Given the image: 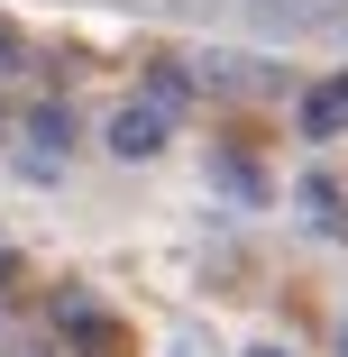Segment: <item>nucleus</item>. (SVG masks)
<instances>
[{"mask_svg":"<svg viewBox=\"0 0 348 357\" xmlns=\"http://www.w3.org/2000/svg\"><path fill=\"white\" fill-rule=\"evenodd\" d=\"M165 128H174V110H156V101H119L101 137H110V156H128V165H147V156L165 147Z\"/></svg>","mask_w":348,"mask_h":357,"instance_id":"nucleus-1","label":"nucleus"},{"mask_svg":"<svg viewBox=\"0 0 348 357\" xmlns=\"http://www.w3.org/2000/svg\"><path fill=\"white\" fill-rule=\"evenodd\" d=\"M257 28H285V37H321V28H348V0H248Z\"/></svg>","mask_w":348,"mask_h":357,"instance_id":"nucleus-2","label":"nucleus"},{"mask_svg":"<svg viewBox=\"0 0 348 357\" xmlns=\"http://www.w3.org/2000/svg\"><path fill=\"white\" fill-rule=\"evenodd\" d=\"M55 156H74V110H64V101H37L28 110V165L46 174Z\"/></svg>","mask_w":348,"mask_h":357,"instance_id":"nucleus-3","label":"nucleus"},{"mask_svg":"<svg viewBox=\"0 0 348 357\" xmlns=\"http://www.w3.org/2000/svg\"><path fill=\"white\" fill-rule=\"evenodd\" d=\"M303 137H348V74H321L303 92Z\"/></svg>","mask_w":348,"mask_h":357,"instance_id":"nucleus-4","label":"nucleus"},{"mask_svg":"<svg viewBox=\"0 0 348 357\" xmlns=\"http://www.w3.org/2000/svg\"><path fill=\"white\" fill-rule=\"evenodd\" d=\"M55 321L83 339V357H119V348H128V339H119V321H101V312H92L83 294H64V303H55Z\"/></svg>","mask_w":348,"mask_h":357,"instance_id":"nucleus-5","label":"nucleus"},{"mask_svg":"<svg viewBox=\"0 0 348 357\" xmlns=\"http://www.w3.org/2000/svg\"><path fill=\"white\" fill-rule=\"evenodd\" d=\"M202 83H220V92H275L285 74H275V64H248V55H202Z\"/></svg>","mask_w":348,"mask_h":357,"instance_id":"nucleus-6","label":"nucleus"},{"mask_svg":"<svg viewBox=\"0 0 348 357\" xmlns=\"http://www.w3.org/2000/svg\"><path fill=\"white\" fill-rule=\"evenodd\" d=\"M294 202H303V220H312V229H330V238L348 229V202H339V183H321V174H303V192H294Z\"/></svg>","mask_w":348,"mask_h":357,"instance_id":"nucleus-7","label":"nucleus"},{"mask_svg":"<svg viewBox=\"0 0 348 357\" xmlns=\"http://www.w3.org/2000/svg\"><path fill=\"white\" fill-rule=\"evenodd\" d=\"M147 101H156V110H174V101H183V74H174V64H156V74H147Z\"/></svg>","mask_w":348,"mask_h":357,"instance_id":"nucleus-8","label":"nucleus"},{"mask_svg":"<svg viewBox=\"0 0 348 357\" xmlns=\"http://www.w3.org/2000/svg\"><path fill=\"white\" fill-rule=\"evenodd\" d=\"M147 10H211V0H147Z\"/></svg>","mask_w":348,"mask_h":357,"instance_id":"nucleus-9","label":"nucleus"},{"mask_svg":"<svg viewBox=\"0 0 348 357\" xmlns=\"http://www.w3.org/2000/svg\"><path fill=\"white\" fill-rule=\"evenodd\" d=\"M174 357H202V339H174Z\"/></svg>","mask_w":348,"mask_h":357,"instance_id":"nucleus-10","label":"nucleus"},{"mask_svg":"<svg viewBox=\"0 0 348 357\" xmlns=\"http://www.w3.org/2000/svg\"><path fill=\"white\" fill-rule=\"evenodd\" d=\"M248 357H294V348H248Z\"/></svg>","mask_w":348,"mask_h":357,"instance_id":"nucleus-11","label":"nucleus"},{"mask_svg":"<svg viewBox=\"0 0 348 357\" xmlns=\"http://www.w3.org/2000/svg\"><path fill=\"white\" fill-rule=\"evenodd\" d=\"M0 284H10V248H0Z\"/></svg>","mask_w":348,"mask_h":357,"instance_id":"nucleus-12","label":"nucleus"},{"mask_svg":"<svg viewBox=\"0 0 348 357\" xmlns=\"http://www.w3.org/2000/svg\"><path fill=\"white\" fill-rule=\"evenodd\" d=\"M0 64H10V28H0Z\"/></svg>","mask_w":348,"mask_h":357,"instance_id":"nucleus-13","label":"nucleus"},{"mask_svg":"<svg viewBox=\"0 0 348 357\" xmlns=\"http://www.w3.org/2000/svg\"><path fill=\"white\" fill-rule=\"evenodd\" d=\"M339 348H348V330H339Z\"/></svg>","mask_w":348,"mask_h":357,"instance_id":"nucleus-14","label":"nucleus"}]
</instances>
